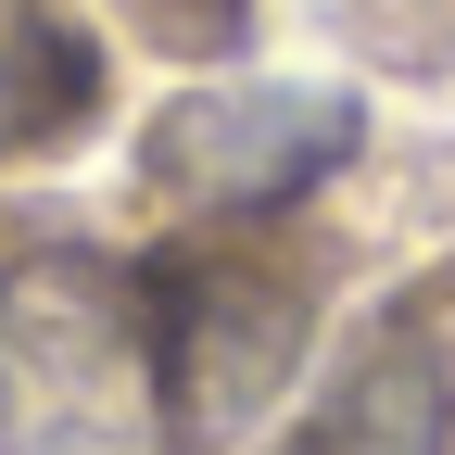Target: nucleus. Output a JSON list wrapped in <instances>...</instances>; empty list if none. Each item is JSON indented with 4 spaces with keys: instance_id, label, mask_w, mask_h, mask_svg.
<instances>
[{
    "instance_id": "20e7f679",
    "label": "nucleus",
    "mask_w": 455,
    "mask_h": 455,
    "mask_svg": "<svg viewBox=\"0 0 455 455\" xmlns=\"http://www.w3.org/2000/svg\"><path fill=\"white\" fill-rule=\"evenodd\" d=\"M304 455H443V405H430V379L392 355V367H367V379L304 430Z\"/></svg>"
},
{
    "instance_id": "f03ea898",
    "label": "nucleus",
    "mask_w": 455,
    "mask_h": 455,
    "mask_svg": "<svg viewBox=\"0 0 455 455\" xmlns=\"http://www.w3.org/2000/svg\"><path fill=\"white\" fill-rule=\"evenodd\" d=\"M341 152H355L341 89H215V101H178L152 127V178L178 203H215V215H266V203L316 190Z\"/></svg>"
},
{
    "instance_id": "f257e3e1",
    "label": "nucleus",
    "mask_w": 455,
    "mask_h": 455,
    "mask_svg": "<svg viewBox=\"0 0 455 455\" xmlns=\"http://www.w3.org/2000/svg\"><path fill=\"white\" fill-rule=\"evenodd\" d=\"M0 455H190L164 278L26 253L0 278Z\"/></svg>"
},
{
    "instance_id": "39448f33",
    "label": "nucleus",
    "mask_w": 455,
    "mask_h": 455,
    "mask_svg": "<svg viewBox=\"0 0 455 455\" xmlns=\"http://www.w3.org/2000/svg\"><path fill=\"white\" fill-rule=\"evenodd\" d=\"M190 13H203V38H228V13H241V0H190Z\"/></svg>"
},
{
    "instance_id": "7ed1b4c3",
    "label": "nucleus",
    "mask_w": 455,
    "mask_h": 455,
    "mask_svg": "<svg viewBox=\"0 0 455 455\" xmlns=\"http://www.w3.org/2000/svg\"><path fill=\"white\" fill-rule=\"evenodd\" d=\"M101 101V64L89 38L51 13V0H0V152H38L64 140L76 114Z\"/></svg>"
}]
</instances>
